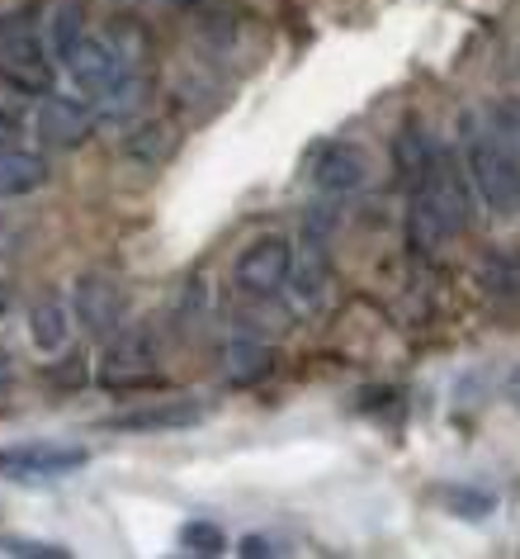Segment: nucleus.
Here are the masks:
<instances>
[{
  "mask_svg": "<svg viewBox=\"0 0 520 559\" xmlns=\"http://www.w3.org/2000/svg\"><path fill=\"white\" fill-rule=\"evenodd\" d=\"M473 180L469 171H459L455 157L440 152L431 166V176L412 186V209H407V233H412V247L416 251H435L445 242L469 228V214H473Z\"/></svg>",
  "mask_w": 520,
  "mask_h": 559,
  "instance_id": "1",
  "label": "nucleus"
},
{
  "mask_svg": "<svg viewBox=\"0 0 520 559\" xmlns=\"http://www.w3.org/2000/svg\"><path fill=\"white\" fill-rule=\"evenodd\" d=\"M0 76L24 95H52V58L38 38V10H10L0 15Z\"/></svg>",
  "mask_w": 520,
  "mask_h": 559,
  "instance_id": "2",
  "label": "nucleus"
},
{
  "mask_svg": "<svg viewBox=\"0 0 520 559\" xmlns=\"http://www.w3.org/2000/svg\"><path fill=\"white\" fill-rule=\"evenodd\" d=\"M463 162H469V180L492 214H516L520 209V162L492 138L483 123L463 133Z\"/></svg>",
  "mask_w": 520,
  "mask_h": 559,
  "instance_id": "3",
  "label": "nucleus"
},
{
  "mask_svg": "<svg viewBox=\"0 0 520 559\" xmlns=\"http://www.w3.org/2000/svg\"><path fill=\"white\" fill-rule=\"evenodd\" d=\"M90 451L72 441H15L0 445V479L10 484H52L66 479V474L86 469Z\"/></svg>",
  "mask_w": 520,
  "mask_h": 559,
  "instance_id": "4",
  "label": "nucleus"
},
{
  "mask_svg": "<svg viewBox=\"0 0 520 559\" xmlns=\"http://www.w3.org/2000/svg\"><path fill=\"white\" fill-rule=\"evenodd\" d=\"M62 67H66V76H72V86L81 95H90V100H105L109 91H119L129 76H137L129 67V58L119 52V44L109 38V29L105 34H86L62 58Z\"/></svg>",
  "mask_w": 520,
  "mask_h": 559,
  "instance_id": "5",
  "label": "nucleus"
},
{
  "mask_svg": "<svg viewBox=\"0 0 520 559\" xmlns=\"http://www.w3.org/2000/svg\"><path fill=\"white\" fill-rule=\"evenodd\" d=\"M289 271H293V242L279 233H265L256 242H246L232 261V285L251 299H270L289 285Z\"/></svg>",
  "mask_w": 520,
  "mask_h": 559,
  "instance_id": "6",
  "label": "nucleus"
},
{
  "mask_svg": "<svg viewBox=\"0 0 520 559\" xmlns=\"http://www.w3.org/2000/svg\"><path fill=\"white\" fill-rule=\"evenodd\" d=\"M157 374V346L147 328H119L100 356V384L105 389H137Z\"/></svg>",
  "mask_w": 520,
  "mask_h": 559,
  "instance_id": "7",
  "label": "nucleus"
},
{
  "mask_svg": "<svg viewBox=\"0 0 520 559\" xmlns=\"http://www.w3.org/2000/svg\"><path fill=\"white\" fill-rule=\"evenodd\" d=\"M95 119H100V109L90 100H76V95H44V105H38V115H34V133L44 138V147L72 152L81 143H90Z\"/></svg>",
  "mask_w": 520,
  "mask_h": 559,
  "instance_id": "8",
  "label": "nucleus"
},
{
  "mask_svg": "<svg viewBox=\"0 0 520 559\" xmlns=\"http://www.w3.org/2000/svg\"><path fill=\"white\" fill-rule=\"evenodd\" d=\"M72 309L95 337H114V332L123 328V313H129V295H123V285L109 280V275H81Z\"/></svg>",
  "mask_w": 520,
  "mask_h": 559,
  "instance_id": "9",
  "label": "nucleus"
},
{
  "mask_svg": "<svg viewBox=\"0 0 520 559\" xmlns=\"http://www.w3.org/2000/svg\"><path fill=\"white\" fill-rule=\"evenodd\" d=\"M307 171L322 194H355L370 186V152L360 143H322Z\"/></svg>",
  "mask_w": 520,
  "mask_h": 559,
  "instance_id": "10",
  "label": "nucleus"
},
{
  "mask_svg": "<svg viewBox=\"0 0 520 559\" xmlns=\"http://www.w3.org/2000/svg\"><path fill=\"white\" fill-rule=\"evenodd\" d=\"M208 417V403L199 399H166V403H147V408H133V413H119L109 417V431H137V437H152V431H185V427H199Z\"/></svg>",
  "mask_w": 520,
  "mask_h": 559,
  "instance_id": "11",
  "label": "nucleus"
},
{
  "mask_svg": "<svg viewBox=\"0 0 520 559\" xmlns=\"http://www.w3.org/2000/svg\"><path fill=\"white\" fill-rule=\"evenodd\" d=\"M48 186V162L38 152H0V200H24V194Z\"/></svg>",
  "mask_w": 520,
  "mask_h": 559,
  "instance_id": "12",
  "label": "nucleus"
},
{
  "mask_svg": "<svg viewBox=\"0 0 520 559\" xmlns=\"http://www.w3.org/2000/svg\"><path fill=\"white\" fill-rule=\"evenodd\" d=\"M29 337L44 356L66 352V342H72V313L62 309V299H34L29 304Z\"/></svg>",
  "mask_w": 520,
  "mask_h": 559,
  "instance_id": "13",
  "label": "nucleus"
},
{
  "mask_svg": "<svg viewBox=\"0 0 520 559\" xmlns=\"http://www.w3.org/2000/svg\"><path fill=\"white\" fill-rule=\"evenodd\" d=\"M473 280L487 299L520 304V251H487V257L477 261Z\"/></svg>",
  "mask_w": 520,
  "mask_h": 559,
  "instance_id": "14",
  "label": "nucleus"
},
{
  "mask_svg": "<svg viewBox=\"0 0 520 559\" xmlns=\"http://www.w3.org/2000/svg\"><path fill=\"white\" fill-rule=\"evenodd\" d=\"M392 162H398V176L407 180V190L421 186V180L431 176L435 166V147L431 138L416 129V123H407V129H398V138H392Z\"/></svg>",
  "mask_w": 520,
  "mask_h": 559,
  "instance_id": "15",
  "label": "nucleus"
},
{
  "mask_svg": "<svg viewBox=\"0 0 520 559\" xmlns=\"http://www.w3.org/2000/svg\"><path fill=\"white\" fill-rule=\"evenodd\" d=\"M289 289L299 295L303 309H317L322 299H327V261H322L317 247H307L303 257H293V271H289Z\"/></svg>",
  "mask_w": 520,
  "mask_h": 559,
  "instance_id": "16",
  "label": "nucleus"
},
{
  "mask_svg": "<svg viewBox=\"0 0 520 559\" xmlns=\"http://www.w3.org/2000/svg\"><path fill=\"white\" fill-rule=\"evenodd\" d=\"M270 360H275V352H270L265 342L237 337V342L228 346V380H237V384H256V380H265V374H270Z\"/></svg>",
  "mask_w": 520,
  "mask_h": 559,
  "instance_id": "17",
  "label": "nucleus"
},
{
  "mask_svg": "<svg viewBox=\"0 0 520 559\" xmlns=\"http://www.w3.org/2000/svg\"><path fill=\"white\" fill-rule=\"evenodd\" d=\"M440 502L463 522H487L492 512H497V493L492 488H477V484H449L440 488Z\"/></svg>",
  "mask_w": 520,
  "mask_h": 559,
  "instance_id": "18",
  "label": "nucleus"
},
{
  "mask_svg": "<svg viewBox=\"0 0 520 559\" xmlns=\"http://www.w3.org/2000/svg\"><path fill=\"white\" fill-rule=\"evenodd\" d=\"M81 38H86V10H81V0H62V5L52 10V24H48L52 58H66Z\"/></svg>",
  "mask_w": 520,
  "mask_h": 559,
  "instance_id": "19",
  "label": "nucleus"
},
{
  "mask_svg": "<svg viewBox=\"0 0 520 559\" xmlns=\"http://www.w3.org/2000/svg\"><path fill=\"white\" fill-rule=\"evenodd\" d=\"M483 129L520 162V100H497L483 109Z\"/></svg>",
  "mask_w": 520,
  "mask_h": 559,
  "instance_id": "20",
  "label": "nucleus"
},
{
  "mask_svg": "<svg viewBox=\"0 0 520 559\" xmlns=\"http://www.w3.org/2000/svg\"><path fill=\"white\" fill-rule=\"evenodd\" d=\"M180 550H185V555H222V550H228V536H222L218 522L194 516V522L180 526Z\"/></svg>",
  "mask_w": 520,
  "mask_h": 559,
  "instance_id": "21",
  "label": "nucleus"
},
{
  "mask_svg": "<svg viewBox=\"0 0 520 559\" xmlns=\"http://www.w3.org/2000/svg\"><path fill=\"white\" fill-rule=\"evenodd\" d=\"M137 138H129V157L137 162H161L166 147H171V129L166 123H147V129H133Z\"/></svg>",
  "mask_w": 520,
  "mask_h": 559,
  "instance_id": "22",
  "label": "nucleus"
},
{
  "mask_svg": "<svg viewBox=\"0 0 520 559\" xmlns=\"http://www.w3.org/2000/svg\"><path fill=\"white\" fill-rule=\"evenodd\" d=\"M0 550L15 555V559H66L72 550L52 540H24V536H0Z\"/></svg>",
  "mask_w": 520,
  "mask_h": 559,
  "instance_id": "23",
  "label": "nucleus"
},
{
  "mask_svg": "<svg viewBox=\"0 0 520 559\" xmlns=\"http://www.w3.org/2000/svg\"><path fill=\"white\" fill-rule=\"evenodd\" d=\"M242 555H246V559H270V555H279V550H275V540H265V536H246V540H242Z\"/></svg>",
  "mask_w": 520,
  "mask_h": 559,
  "instance_id": "24",
  "label": "nucleus"
},
{
  "mask_svg": "<svg viewBox=\"0 0 520 559\" xmlns=\"http://www.w3.org/2000/svg\"><path fill=\"white\" fill-rule=\"evenodd\" d=\"M15 138H20V119L0 109V152H5V147H15Z\"/></svg>",
  "mask_w": 520,
  "mask_h": 559,
  "instance_id": "25",
  "label": "nucleus"
},
{
  "mask_svg": "<svg viewBox=\"0 0 520 559\" xmlns=\"http://www.w3.org/2000/svg\"><path fill=\"white\" fill-rule=\"evenodd\" d=\"M10 380H15V360H10V352L0 346V394L10 389Z\"/></svg>",
  "mask_w": 520,
  "mask_h": 559,
  "instance_id": "26",
  "label": "nucleus"
},
{
  "mask_svg": "<svg viewBox=\"0 0 520 559\" xmlns=\"http://www.w3.org/2000/svg\"><path fill=\"white\" fill-rule=\"evenodd\" d=\"M10 309H15V295H10V285L0 280V323H5V313H10Z\"/></svg>",
  "mask_w": 520,
  "mask_h": 559,
  "instance_id": "27",
  "label": "nucleus"
},
{
  "mask_svg": "<svg viewBox=\"0 0 520 559\" xmlns=\"http://www.w3.org/2000/svg\"><path fill=\"white\" fill-rule=\"evenodd\" d=\"M506 399H511L516 408H520V366L511 370V380H506Z\"/></svg>",
  "mask_w": 520,
  "mask_h": 559,
  "instance_id": "28",
  "label": "nucleus"
},
{
  "mask_svg": "<svg viewBox=\"0 0 520 559\" xmlns=\"http://www.w3.org/2000/svg\"><path fill=\"white\" fill-rule=\"evenodd\" d=\"M171 5H194V0H171Z\"/></svg>",
  "mask_w": 520,
  "mask_h": 559,
  "instance_id": "29",
  "label": "nucleus"
},
{
  "mask_svg": "<svg viewBox=\"0 0 520 559\" xmlns=\"http://www.w3.org/2000/svg\"><path fill=\"white\" fill-rule=\"evenodd\" d=\"M129 5H133V0H129Z\"/></svg>",
  "mask_w": 520,
  "mask_h": 559,
  "instance_id": "30",
  "label": "nucleus"
}]
</instances>
